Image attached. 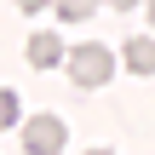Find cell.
Listing matches in <instances>:
<instances>
[{"label": "cell", "instance_id": "ba28073f", "mask_svg": "<svg viewBox=\"0 0 155 155\" xmlns=\"http://www.w3.org/2000/svg\"><path fill=\"white\" fill-rule=\"evenodd\" d=\"M109 6H115V12H132V6H138V0H109Z\"/></svg>", "mask_w": 155, "mask_h": 155}, {"label": "cell", "instance_id": "9c48e42d", "mask_svg": "<svg viewBox=\"0 0 155 155\" xmlns=\"http://www.w3.org/2000/svg\"><path fill=\"white\" fill-rule=\"evenodd\" d=\"M150 29H155V0H150Z\"/></svg>", "mask_w": 155, "mask_h": 155}, {"label": "cell", "instance_id": "3957f363", "mask_svg": "<svg viewBox=\"0 0 155 155\" xmlns=\"http://www.w3.org/2000/svg\"><path fill=\"white\" fill-rule=\"evenodd\" d=\"M121 63H127L132 75H155V35H132V40L121 46Z\"/></svg>", "mask_w": 155, "mask_h": 155}, {"label": "cell", "instance_id": "52a82bcc", "mask_svg": "<svg viewBox=\"0 0 155 155\" xmlns=\"http://www.w3.org/2000/svg\"><path fill=\"white\" fill-rule=\"evenodd\" d=\"M46 6H58V0H17V12H29V17H35V12H46Z\"/></svg>", "mask_w": 155, "mask_h": 155}, {"label": "cell", "instance_id": "8992f818", "mask_svg": "<svg viewBox=\"0 0 155 155\" xmlns=\"http://www.w3.org/2000/svg\"><path fill=\"white\" fill-rule=\"evenodd\" d=\"M17 115H23V109H17V92H12V86H0V132H6V127H17Z\"/></svg>", "mask_w": 155, "mask_h": 155}, {"label": "cell", "instance_id": "6da1fadb", "mask_svg": "<svg viewBox=\"0 0 155 155\" xmlns=\"http://www.w3.org/2000/svg\"><path fill=\"white\" fill-rule=\"evenodd\" d=\"M63 69H69V81H75L81 92H92V86H104V81L115 75V52H109L104 40H86V46H75V52L63 58Z\"/></svg>", "mask_w": 155, "mask_h": 155}, {"label": "cell", "instance_id": "277c9868", "mask_svg": "<svg viewBox=\"0 0 155 155\" xmlns=\"http://www.w3.org/2000/svg\"><path fill=\"white\" fill-rule=\"evenodd\" d=\"M29 63H35V69H58V63H63V40H58L52 29H40V35L29 40Z\"/></svg>", "mask_w": 155, "mask_h": 155}, {"label": "cell", "instance_id": "5b68a950", "mask_svg": "<svg viewBox=\"0 0 155 155\" xmlns=\"http://www.w3.org/2000/svg\"><path fill=\"white\" fill-rule=\"evenodd\" d=\"M98 6H104V0H58V17H63V23H86Z\"/></svg>", "mask_w": 155, "mask_h": 155}, {"label": "cell", "instance_id": "7a4b0ae2", "mask_svg": "<svg viewBox=\"0 0 155 155\" xmlns=\"http://www.w3.org/2000/svg\"><path fill=\"white\" fill-rule=\"evenodd\" d=\"M69 144V127L58 121V115H35V121H23V150L29 155H52Z\"/></svg>", "mask_w": 155, "mask_h": 155}]
</instances>
